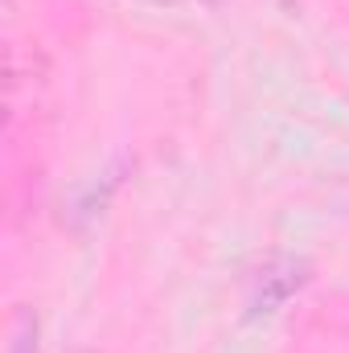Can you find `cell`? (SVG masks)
<instances>
[{
    "label": "cell",
    "mask_w": 349,
    "mask_h": 353,
    "mask_svg": "<svg viewBox=\"0 0 349 353\" xmlns=\"http://www.w3.org/2000/svg\"><path fill=\"white\" fill-rule=\"evenodd\" d=\"M312 279V267L296 255H271L255 275V288H251V312L247 316H271L279 304H288L300 288H308Z\"/></svg>",
    "instance_id": "1"
},
{
    "label": "cell",
    "mask_w": 349,
    "mask_h": 353,
    "mask_svg": "<svg viewBox=\"0 0 349 353\" xmlns=\"http://www.w3.org/2000/svg\"><path fill=\"white\" fill-rule=\"evenodd\" d=\"M8 353H37V316L29 308H12V321H8Z\"/></svg>",
    "instance_id": "2"
}]
</instances>
